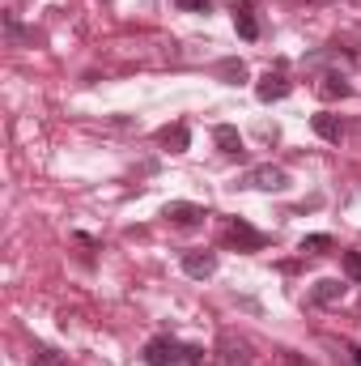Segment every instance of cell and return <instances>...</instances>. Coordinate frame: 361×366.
I'll use <instances>...</instances> for the list:
<instances>
[{
  "label": "cell",
  "mask_w": 361,
  "mask_h": 366,
  "mask_svg": "<svg viewBox=\"0 0 361 366\" xmlns=\"http://www.w3.org/2000/svg\"><path fill=\"white\" fill-rule=\"evenodd\" d=\"M345 277L361 281V252H345Z\"/></svg>",
  "instance_id": "cell-18"
},
{
  "label": "cell",
  "mask_w": 361,
  "mask_h": 366,
  "mask_svg": "<svg viewBox=\"0 0 361 366\" xmlns=\"http://www.w3.org/2000/svg\"><path fill=\"white\" fill-rule=\"evenodd\" d=\"M243 187H255V192H285V187H289V171H285V167H272V162L251 167V171L243 175Z\"/></svg>",
  "instance_id": "cell-2"
},
{
  "label": "cell",
  "mask_w": 361,
  "mask_h": 366,
  "mask_svg": "<svg viewBox=\"0 0 361 366\" xmlns=\"http://www.w3.org/2000/svg\"><path fill=\"white\" fill-rule=\"evenodd\" d=\"M225 243H234L238 252H264V247H268V234H260L251 222L234 217V222H230V230H225Z\"/></svg>",
  "instance_id": "cell-4"
},
{
  "label": "cell",
  "mask_w": 361,
  "mask_h": 366,
  "mask_svg": "<svg viewBox=\"0 0 361 366\" xmlns=\"http://www.w3.org/2000/svg\"><path fill=\"white\" fill-rule=\"evenodd\" d=\"M332 247H336L332 234H306V239H302V252H310V256H323V252H332Z\"/></svg>",
  "instance_id": "cell-15"
},
{
  "label": "cell",
  "mask_w": 361,
  "mask_h": 366,
  "mask_svg": "<svg viewBox=\"0 0 361 366\" xmlns=\"http://www.w3.org/2000/svg\"><path fill=\"white\" fill-rule=\"evenodd\" d=\"M217 77H221L225 86H238V81H247V64H243V60H221V64H217Z\"/></svg>",
  "instance_id": "cell-14"
},
{
  "label": "cell",
  "mask_w": 361,
  "mask_h": 366,
  "mask_svg": "<svg viewBox=\"0 0 361 366\" xmlns=\"http://www.w3.org/2000/svg\"><path fill=\"white\" fill-rule=\"evenodd\" d=\"M141 358H145V366H200L204 350L200 345H183L175 337H153Z\"/></svg>",
  "instance_id": "cell-1"
},
{
  "label": "cell",
  "mask_w": 361,
  "mask_h": 366,
  "mask_svg": "<svg viewBox=\"0 0 361 366\" xmlns=\"http://www.w3.org/2000/svg\"><path fill=\"white\" fill-rule=\"evenodd\" d=\"M158 141L171 149V154H187V145H191V132H187V124H166L162 132H158Z\"/></svg>",
  "instance_id": "cell-11"
},
{
  "label": "cell",
  "mask_w": 361,
  "mask_h": 366,
  "mask_svg": "<svg viewBox=\"0 0 361 366\" xmlns=\"http://www.w3.org/2000/svg\"><path fill=\"white\" fill-rule=\"evenodd\" d=\"M183 273L195 277V281H204V277L217 273V256H213V252H183Z\"/></svg>",
  "instance_id": "cell-9"
},
{
  "label": "cell",
  "mask_w": 361,
  "mask_h": 366,
  "mask_svg": "<svg viewBox=\"0 0 361 366\" xmlns=\"http://www.w3.org/2000/svg\"><path fill=\"white\" fill-rule=\"evenodd\" d=\"M162 217H166L171 226H179V230H195V226H204L208 209H204V204H191V200H171V204L162 209Z\"/></svg>",
  "instance_id": "cell-3"
},
{
  "label": "cell",
  "mask_w": 361,
  "mask_h": 366,
  "mask_svg": "<svg viewBox=\"0 0 361 366\" xmlns=\"http://www.w3.org/2000/svg\"><path fill=\"white\" fill-rule=\"evenodd\" d=\"M200 366H204V362H200Z\"/></svg>",
  "instance_id": "cell-21"
},
{
  "label": "cell",
  "mask_w": 361,
  "mask_h": 366,
  "mask_svg": "<svg viewBox=\"0 0 361 366\" xmlns=\"http://www.w3.org/2000/svg\"><path fill=\"white\" fill-rule=\"evenodd\" d=\"M213 141H217V149H221L225 158H238V162L247 158V145H243V137H238L234 124H217V128H213Z\"/></svg>",
  "instance_id": "cell-8"
},
{
  "label": "cell",
  "mask_w": 361,
  "mask_h": 366,
  "mask_svg": "<svg viewBox=\"0 0 361 366\" xmlns=\"http://www.w3.org/2000/svg\"><path fill=\"white\" fill-rule=\"evenodd\" d=\"M349 354H353V362L361 366V350H357V345H353V350H349Z\"/></svg>",
  "instance_id": "cell-20"
},
{
  "label": "cell",
  "mask_w": 361,
  "mask_h": 366,
  "mask_svg": "<svg viewBox=\"0 0 361 366\" xmlns=\"http://www.w3.org/2000/svg\"><path fill=\"white\" fill-rule=\"evenodd\" d=\"M30 366H68L51 345H34V354H30Z\"/></svg>",
  "instance_id": "cell-16"
},
{
  "label": "cell",
  "mask_w": 361,
  "mask_h": 366,
  "mask_svg": "<svg viewBox=\"0 0 361 366\" xmlns=\"http://www.w3.org/2000/svg\"><path fill=\"white\" fill-rule=\"evenodd\" d=\"M4 30H9V39H13V43H34V30H26V26L13 17V13L4 17Z\"/></svg>",
  "instance_id": "cell-17"
},
{
  "label": "cell",
  "mask_w": 361,
  "mask_h": 366,
  "mask_svg": "<svg viewBox=\"0 0 361 366\" xmlns=\"http://www.w3.org/2000/svg\"><path fill=\"white\" fill-rule=\"evenodd\" d=\"M349 94H353L349 77H340V73H323V81H319V98L336 102V98H349Z\"/></svg>",
  "instance_id": "cell-13"
},
{
  "label": "cell",
  "mask_w": 361,
  "mask_h": 366,
  "mask_svg": "<svg viewBox=\"0 0 361 366\" xmlns=\"http://www.w3.org/2000/svg\"><path fill=\"white\" fill-rule=\"evenodd\" d=\"M310 298H315L319 307H332V302H340V298H345V281H336V277H323V281H315Z\"/></svg>",
  "instance_id": "cell-12"
},
{
  "label": "cell",
  "mask_w": 361,
  "mask_h": 366,
  "mask_svg": "<svg viewBox=\"0 0 361 366\" xmlns=\"http://www.w3.org/2000/svg\"><path fill=\"white\" fill-rule=\"evenodd\" d=\"M310 128H315V137H323L327 145H340V141H345V119H340V115H332V111L310 115Z\"/></svg>",
  "instance_id": "cell-7"
},
{
  "label": "cell",
  "mask_w": 361,
  "mask_h": 366,
  "mask_svg": "<svg viewBox=\"0 0 361 366\" xmlns=\"http://www.w3.org/2000/svg\"><path fill=\"white\" fill-rule=\"evenodd\" d=\"M217 354H221V366H251V341H243L234 332H221Z\"/></svg>",
  "instance_id": "cell-5"
},
{
  "label": "cell",
  "mask_w": 361,
  "mask_h": 366,
  "mask_svg": "<svg viewBox=\"0 0 361 366\" xmlns=\"http://www.w3.org/2000/svg\"><path fill=\"white\" fill-rule=\"evenodd\" d=\"M179 9H187V13H208V0H175Z\"/></svg>",
  "instance_id": "cell-19"
},
{
  "label": "cell",
  "mask_w": 361,
  "mask_h": 366,
  "mask_svg": "<svg viewBox=\"0 0 361 366\" xmlns=\"http://www.w3.org/2000/svg\"><path fill=\"white\" fill-rule=\"evenodd\" d=\"M289 90H293V81H289L280 69H276V73L268 69V73L255 81V98H260V102H280V98H289Z\"/></svg>",
  "instance_id": "cell-6"
},
{
  "label": "cell",
  "mask_w": 361,
  "mask_h": 366,
  "mask_svg": "<svg viewBox=\"0 0 361 366\" xmlns=\"http://www.w3.org/2000/svg\"><path fill=\"white\" fill-rule=\"evenodd\" d=\"M234 30H238V39H247V43L260 39V17H255L251 4H238V0H234Z\"/></svg>",
  "instance_id": "cell-10"
}]
</instances>
